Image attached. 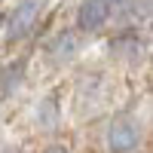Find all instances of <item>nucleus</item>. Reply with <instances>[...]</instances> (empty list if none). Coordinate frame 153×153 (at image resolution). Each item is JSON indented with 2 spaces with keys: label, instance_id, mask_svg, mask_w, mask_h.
Wrapping results in <instances>:
<instances>
[{
  "label": "nucleus",
  "instance_id": "obj_8",
  "mask_svg": "<svg viewBox=\"0 0 153 153\" xmlns=\"http://www.w3.org/2000/svg\"><path fill=\"white\" fill-rule=\"evenodd\" d=\"M46 153H68V150H65V147H58V144H55V147H49Z\"/></svg>",
  "mask_w": 153,
  "mask_h": 153
},
{
  "label": "nucleus",
  "instance_id": "obj_1",
  "mask_svg": "<svg viewBox=\"0 0 153 153\" xmlns=\"http://www.w3.org/2000/svg\"><path fill=\"white\" fill-rule=\"evenodd\" d=\"M141 144V126L132 117H117L107 126V147L110 153H132Z\"/></svg>",
  "mask_w": 153,
  "mask_h": 153
},
{
  "label": "nucleus",
  "instance_id": "obj_9",
  "mask_svg": "<svg viewBox=\"0 0 153 153\" xmlns=\"http://www.w3.org/2000/svg\"><path fill=\"white\" fill-rule=\"evenodd\" d=\"M6 153H9V150H6Z\"/></svg>",
  "mask_w": 153,
  "mask_h": 153
},
{
  "label": "nucleus",
  "instance_id": "obj_6",
  "mask_svg": "<svg viewBox=\"0 0 153 153\" xmlns=\"http://www.w3.org/2000/svg\"><path fill=\"white\" fill-rule=\"evenodd\" d=\"M132 9H135L141 19H147V16H150V0H132Z\"/></svg>",
  "mask_w": 153,
  "mask_h": 153
},
{
  "label": "nucleus",
  "instance_id": "obj_3",
  "mask_svg": "<svg viewBox=\"0 0 153 153\" xmlns=\"http://www.w3.org/2000/svg\"><path fill=\"white\" fill-rule=\"evenodd\" d=\"M107 16H110L107 0H86L80 6V12H76V25L83 31H95V28H101L107 22Z\"/></svg>",
  "mask_w": 153,
  "mask_h": 153
},
{
  "label": "nucleus",
  "instance_id": "obj_7",
  "mask_svg": "<svg viewBox=\"0 0 153 153\" xmlns=\"http://www.w3.org/2000/svg\"><path fill=\"white\" fill-rule=\"evenodd\" d=\"M113 3V9H126V6H129V0H107V6Z\"/></svg>",
  "mask_w": 153,
  "mask_h": 153
},
{
  "label": "nucleus",
  "instance_id": "obj_2",
  "mask_svg": "<svg viewBox=\"0 0 153 153\" xmlns=\"http://www.w3.org/2000/svg\"><path fill=\"white\" fill-rule=\"evenodd\" d=\"M43 12V0H22V3L16 6V12L9 16V25H6V40L16 43V40H25L31 31L37 19H40Z\"/></svg>",
  "mask_w": 153,
  "mask_h": 153
},
{
  "label": "nucleus",
  "instance_id": "obj_5",
  "mask_svg": "<svg viewBox=\"0 0 153 153\" xmlns=\"http://www.w3.org/2000/svg\"><path fill=\"white\" fill-rule=\"evenodd\" d=\"M74 49H76V37L74 34H61L58 40H55V46H52V52H55L58 61H68L74 55Z\"/></svg>",
  "mask_w": 153,
  "mask_h": 153
},
{
  "label": "nucleus",
  "instance_id": "obj_4",
  "mask_svg": "<svg viewBox=\"0 0 153 153\" xmlns=\"http://www.w3.org/2000/svg\"><path fill=\"white\" fill-rule=\"evenodd\" d=\"M141 43L135 40V37H120V40H113L110 43V52H120V55H129V58H138L141 55Z\"/></svg>",
  "mask_w": 153,
  "mask_h": 153
}]
</instances>
